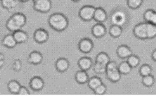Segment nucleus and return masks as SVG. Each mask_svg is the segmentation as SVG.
I'll list each match as a JSON object with an SVG mask.
<instances>
[{
  "label": "nucleus",
  "instance_id": "nucleus-1",
  "mask_svg": "<svg viewBox=\"0 0 156 96\" xmlns=\"http://www.w3.org/2000/svg\"><path fill=\"white\" fill-rule=\"evenodd\" d=\"M130 16L124 8L118 7L112 10L110 15V21L112 24L117 25L122 29L129 24Z\"/></svg>",
  "mask_w": 156,
  "mask_h": 96
},
{
  "label": "nucleus",
  "instance_id": "nucleus-2",
  "mask_svg": "<svg viewBox=\"0 0 156 96\" xmlns=\"http://www.w3.org/2000/svg\"><path fill=\"white\" fill-rule=\"evenodd\" d=\"M48 23L51 29L57 31H63L68 28L69 23L68 17L65 14L55 13L49 16Z\"/></svg>",
  "mask_w": 156,
  "mask_h": 96
},
{
  "label": "nucleus",
  "instance_id": "nucleus-3",
  "mask_svg": "<svg viewBox=\"0 0 156 96\" xmlns=\"http://www.w3.org/2000/svg\"><path fill=\"white\" fill-rule=\"evenodd\" d=\"M95 9L96 8L92 6H84L82 7H81L79 11V17L83 21H89L94 19Z\"/></svg>",
  "mask_w": 156,
  "mask_h": 96
},
{
  "label": "nucleus",
  "instance_id": "nucleus-4",
  "mask_svg": "<svg viewBox=\"0 0 156 96\" xmlns=\"http://www.w3.org/2000/svg\"><path fill=\"white\" fill-rule=\"evenodd\" d=\"M52 7L51 0H39L33 4V9L41 13H46L50 11Z\"/></svg>",
  "mask_w": 156,
  "mask_h": 96
},
{
  "label": "nucleus",
  "instance_id": "nucleus-5",
  "mask_svg": "<svg viewBox=\"0 0 156 96\" xmlns=\"http://www.w3.org/2000/svg\"><path fill=\"white\" fill-rule=\"evenodd\" d=\"M33 39L36 42L39 44L44 43L49 40V32L43 28L36 29L33 33Z\"/></svg>",
  "mask_w": 156,
  "mask_h": 96
},
{
  "label": "nucleus",
  "instance_id": "nucleus-6",
  "mask_svg": "<svg viewBox=\"0 0 156 96\" xmlns=\"http://www.w3.org/2000/svg\"><path fill=\"white\" fill-rule=\"evenodd\" d=\"M94 44L90 39L84 38L82 39L78 43V49L80 52L83 54H88L94 49Z\"/></svg>",
  "mask_w": 156,
  "mask_h": 96
},
{
  "label": "nucleus",
  "instance_id": "nucleus-7",
  "mask_svg": "<svg viewBox=\"0 0 156 96\" xmlns=\"http://www.w3.org/2000/svg\"><path fill=\"white\" fill-rule=\"evenodd\" d=\"M146 22H142L136 24L133 29V34L136 38L141 40L147 39Z\"/></svg>",
  "mask_w": 156,
  "mask_h": 96
},
{
  "label": "nucleus",
  "instance_id": "nucleus-8",
  "mask_svg": "<svg viewBox=\"0 0 156 96\" xmlns=\"http://www.w3.org/2000/svg\"><path fill=\"white\" fill-rule=\"evenodd\" d=\"M44 81L43 78L39 76H35L31 78L29 81L30 88L34 91H40L44 87Z\"/></svg>",
  "mask_w": 156,
  "mask_h": 96
},
{
  "label": "nucleus",
  "instance_id": "nucleus-9",
  "mask_svg": "<svg viewBox=\"0 0 156 96\" xmlns=\"http://www.w3.org/2000/svg\"><path fill=\"white\" fill-rule=\"evenodd\" d=\"M91 33L93 36L96 38H102L107 33V29L102 23H98L94 25L91 29Z\"/></svg>",
  "mask_w": 156,
  "mask_h": 96
},
{
  "label": "nucleus",
  "instance_id": "nucleus-10",
  "mask_svg": "<svg viewBox=\"0 0 156 96\" xmlns=\"http://www.w3.org/2000/svg\"><path fill=\"white\" fill-rule=\"evenodd\" d=\"M70 63L65 58H59L55 62V68L58 72H65L68 70Z\"/></svg>",
  "mask_w": 156,
  "mask_h": 96
},
{
  "label": "nucleus",
  "instance_id": "nucleus-11",
  "mask_svg": "<svg viewBox=\"0 0 156 96\" xmlns=\"http://www.w3.org/2000/svg\"><path fill=\"white\" fill-rule=\"evenodd\" d=\"M116 53L119 58L126 59L128 58L133 54V51L127 45H121L117 48Z\"/></svg>",
  "mask_w": 156,
  "mask_h": 96
},
{
  "label": "nucleus",
  "instance_id": "nucleus-12",
  "mask_svg": "<svg viewBox=\"0 0 156 96\" xmlns=\"http://www.w3.org/2000/svg\"><path fill=\"white\" fill-rule=\"evenodd\" d=\"M78 65L81 70L87 71L93 67V62L88 57H83L78 60Z\"/></svg>",
  "mask_w": 156,
  "mask_h": 96
},
{
  "label": "nucleus",
  "instance_id": "nucleus-13",
  "mask_svg": "<svg viewBox=\"0 0 156 96\" xmlns=\"http://www.w3.org/2000/svg\"><path fill=\"white\" fill-rule=\"evenodd\" d=\"M43 61V56L39 51H33L29 55L28 62L33 65H39Z\"/></svg>",
  "mask_w": 156,
  "mask_h": 96
},
{
  "label": "nucleus",
  "instance_id": "nucleus-14",
  "mask_svg": "<svg viewBox=\"0 0 156 96\" xmlns=\"http://www.w3.org/2000/svg\"><path fill=\"white\" fill-rule=\"evenodd\" d=\"M2 44L5 48L12 49L15 48L18 43L12 34H8L2 39Z\"/></svg>",
  "mask_w": 156,
  "mask_h": 96
},
{
  "label": "nucleus",
  "instance_id": "nucleus-15",
  "mask_svg": "<svg viewBox=\"0 0 156 96\" xmlns=\"http://www.w3.org/2000/svg\"><path fill=\"white\" fill-rule=\"evenodd\" d=\"M108 18V15L106 11L102 7H97L95 9L94 19L98 23H103Z\"/></svg>",
  "mask_w": 156,
  "mask_h": 96
},
{
  "label": "nucleus",
  "instance_id": "nucleus-16",
  "mask_svg": "<svg viewBox=\"0 0 156 96\" xmlns=\"http://www.w3.org/2000/svg\"><path fill=\"white\" fill-rule=\"evenodd\" d=\"M12 35L18 44L24 43L29 40V35L27 33L21 30V29L12 33Z\"/></svg>",
  "mask_w": 156,
  "mask_h": 96
},
{
  "label": "nucleus",
  "instance_id": "nucleus-17",
  "mask_svg": "<svg viewBox=\"0 0 156 96\" xmlns=\"http://www.w3.org/2000/svg\"><path fill=\"white\" fill-rule=\"evenodd\" d=\"M106 77L109 81L112 83H117L120 81L121 78V74L119 72L118 69L107 70L105 72Z\"/></svg>",
  "mask_w": 156,
  "mask_h": 96
},
{
  "label": "nucleus",
  "instance_id": "nucleus-18",
  "mask_svg": "<svg viewBox=\"0 0 156 96\" xmlns=\"http://www.w3.org/2000/svg\"><path fill=\"white\" fill-rule=\"evenodd\" d=\"M75 79L78 84H85L88 83L89 77L87 71L80 69L76 72L75 75Z\"/></svg>",
  "mask_w": 156,
  "mask_h": 96
},
{
  "label": "nucleus",
  "instance_id": "nucleus-19",
  "mask_svg": "<svg viewBox=\"0 0 156 96\" xmlns=\"http://www.w3.org/2000/svg\"><path fill=\"white\" fill-rule=\"evenodd\" d=\"M11 18L14 21L18 26L21 29L24 26L27 22V18L25 14L21 13H16L12 14Z\"/></svg>",
  "mask_w": 156,
  "mask_h": 96
},
{
  "label": "nucleus",
  "instance_id": "nucleus-20",
  "mask_svg": "<svg viewBox=\"0 0 156 96\" xmlns=\"http://www.w3.org/2000/svg\"><path fill=\"white\" fill-rule=\"evenodd\" d=\"M21 87V86L19 82L15 79L11 80L7 84V88L9 92L13 94H18Z\"/></svg>",
  "mask_w": 156,
  "mask_h": 96
},
{
  "label": "nucleus",
  "instance_id": "nucleus-21",
  "mask_svg": "<svg viewBox=\"0 0 156 96\" xmlns=\"http://www.w3.org/2000/svg\"><path fill=\"white\" fill-rule=\"evenodd\" d=\"M123 31V29L117 25L112 24L109 30V33L110 36L114 38H117L121 36Z\"/></svg>",
  "mask_w": 156,
  "mask_h": 96
},
{
  "label": "nucleus",
  "instance_id": "nucleus-22",
  "mask_svg": "<svg viewBox=\"0 0 156 96\" xmlns=\"http://www.w3.org/2000/svg\"><path fill=\"white\" fill-rule=\"evenodd\" d=\"M102 79L97 76H94L89 78L88 82V86L90 90L94 91L98 87L102 84Z\"/></svg>",
  "mask_w": 156,
  "mask_h": 96
},
{
  "label": "nucleus",
  "instance_id": "nucleus-23",
  "mask_svg": "<svg viewBox=\"0 0 156 96\" xmlns=\"http://www.w3.org/2000/svg\"><path fill=\"white\" fill-rule=\"evenodd\" d=\"M118 69L121 74L127 75L131 72L132 67L129 65L127 61H123L118 65Z\"/></svg>",
  "mask_w": 156,
  "mask_h": 96
},
{
  "label": "nucleus",
  "instance_id": "nucleus-24",
  "mask_svg": "<svg viewBox=\"0 0 156 96\" xmlns=\"http://www.w3.org/2000/svg\"><path fill=\"white\" fill-rule=\"evenodd\" d=\"M110 61H111V59H110L109 56L108 55L106 52H99L96 56V58H95V61L96 62L101 63V64H104L105 65H107L108 63Z\"/></svg>",
  "mask_w": 156,
  "mask_h": 96
},
{
  "label": "nucleus",
  "instance_id": "nucleus-25",
  "mask_svg": "<svg viewBox=\"0 0 156 96\" xmlns=\"http://www.w3.org/2000/svg\"><path fill=\"white\" fill-rule=\"evenodd\" d=\"M147 39H151L156 37V25L151 23H147Z\"/></svg>",
  "mask_w": 156,
  "mask_h": 96
},
{
  "label": "nucleus",
  "instance_id": "nucleus-26",
  "mask_svg": "<svg viewBox=\"0 0 156 96\" xmlns=\"http://www.w3.org/2000/svg\"><path fill=\"white\" fill-rule=\"evenodd\" d=\"M1 6L5 10L13 9L17 5L16 0H1Z\"/></svg>",
  "mask_w": 156,
  "mask_h": 96
},
{
  "label": "nucleus",
  "instance_id": "nucleus-27",
  "mask_svg": "<svg viewBox=\"0 0 156 96\" xmlns=\"http://www.w3.org/2000/svg\"><path fill=\"white\" fill-rule=\"evenodd\" d=\"M94 71L97 74H105L107 71V65L95 62L93 65Z\"/></svg>",
  "mask_w": 156,
  "mask_h": 96
},
{
  "label": "nucleus",
  "instance_id": "nucleus-28",
  "mask_svg": "<svg viewBox=\"0 0 156 96\" xmlns=\"http://www.w3.org/2000/svg\"><path fill=\"white\" fill-rule=\"evenodd\" d=\"M5 27L9 31L12 33L21 29L19 26H18L17 24L14 22V21L11 18V17L7 20L5 23Z\"/></svg>",
  "mask_w": 156,
  "mask_h": 96
},
{
  "label": "nucleus",
  "instance_id": "nucleus-29",
  "mask_svg": "<svg viewBox=\"0 0 156 96\" xmlns=\"http://www.w3.org/2000/svg\"><path fill=\"white\" fill-rule=\"evenodd\" d=\"M153 69L148 64L143 65L139 69V74L141 77H144L151 74Z\"/></svg>",
  "mask_w": 156,
  "mask_h": 96
},
{
  "label": "nucleus",
  "instance_id": "nucleus-30",
  "mask_svg": "<svg viewBox=\"0 0 156 96\" xmlns=\"http://www.w3.org/2000/svg\"><path fill=\"white\" fill-rule=\"evenodd\" d=\"M142 84L147 87H152L155 83V78L151 74L143 77L142 78Z\"/></svg>",
  "mask_w": 156,
  "mask_h": 96
},
{
  "label": "nucleus",
  "instance_id": "nucleus-31",
  "mask_svg": "<svg viewBox=\"0 0 156 96\" xmlns=\"http://www.w3.org/2000/svg\"><path fill=\"white\" fill-rule=\"evenodd\" d=\"M127 62L132 68L138 67L140 63V59L136 55L132 54L127 58Z\"/></svg>",
  "mask_w": 156,
  "mask_h": 96
},
{
  "label": "nucleus",
  "instance_id": "nucleus-32",
  "mask_svg": "<svg viewBox=\"0 0 156 96\" xmlns=\"http://www.w3.org/2000/svg\"><path fill=\"white\" fill-rule=\"evenodd\" d=\"M144 0H127L128 7L133 10H136L141 6Z\"/></svg>",
  "mask_w": 156,
  "mask_h": 96
},
{
  "label": "nucleus",
  "instance_id": "nucleus-33",
  "mask_svg": "<svg viewBox=\"0 0 156 96\" xmlns=\"http://www.w3.org/2000/svg\"><path fill=\"white\" fill-rule=\"evenodd\" d=\"M107 90V87L106 86V85L102 83L97 88H95L93 91L95 95L102 96L106 93Z\"/></svg>",
  "mask_w": 156,
  "mask_h": 96
},
{
  "label": "nucleus",
  "instance_id": "nucleus-34",
  "mask_svg": "<svg viewBox=\"0 0 156 96\" xmlns=\"http://www.w3.org/2000/svg\"><path fill=\"white\" fill-rule=\"evenodd\" d=\"M11 68L15 72H20L22 69V62L20 59H15L11 64Z\"/></svg>",
  "mask_w": 156,
  "mask_h": 96
},
{
  "label": "nucleus",
  "instance_id": "nucleus-35",
  "mask_svg": "<svg viewBox=\"0 0 156 96\" xmlns=\"http://www.w3.org/2000/svg\"><path fill=\"white\" fill-rule=\"evenodd\" d=\"M154 11H155L153 9H148L144 12L143 14V18L146 23H150L151 17Z\"/></svg>",
  "mask_w": 156,
  "mask_h": 96
},
{
  "label": "nucleus",
  "instance_id": "nucleus-36",
  "mask_svg": "<svg viewBox=\"0 0 156 96\" xmlns=\"http://www.w3.org/2000/svg\"><path fill=\"white\" fill-rule=\"evenodd\" d=\"M18 95L21 96H28L30 95L29 90L26 87L21 86Z\"/></svg>",
  "mask_w": 156,
  "mask_h": 96
},
{
  "label": "nucleus",
  "instance_id": "nucleus-37",
  "mask_svg": "<svg viewBox=\"0 0 156 96\" xmlns=\"http://www.w3.org/2000/svg\"><path fill=\"white\" fill-rule=\"evenodd\" d=\"M118 65L117 62L114 61H110L107 65V70H112V69H117Z\"/></svg>",
  "mask_w": 156,
  "mask_h": 96
},
{
  "label": "nucleus",
  "instance_id": "nucleus-38",
  "mask_svg": "<svg viewBox=\"0 0 156 96\" xmlns=\"http://www.w3.org/2000/svg\"><path fill=\"white\" fill-rule=\"evenodd\" d=\"M150 23L154 24H156V11H155L154 14H153V16L151 17V19L150 21Z\"/></svg>",
  "mask_w": 156,
  "mask_h": 96
},
{
  "label": "nucleus",
  "instance_id": "nucleus-39",
  "mask_svg": "<svg viewBox=\"0 0 156 96\" xmlns=\"http://www.w3.org/2000/svg\"><path fill=\"white\" fill-rule=\"evenodd\" d=\"M151 58L152 59L156 62V48L152 52V54H151Z\"/></svg>",
  "mask_w": 156,
  "mask_h": 96
},
{
  "label": "nucleus",
  "instance_id": "nucleus-40",
  "mask_svg": "<svg viewBox=\"0 0 156 96\" xmlns=\"http://www.w3.org/2000/svg\"><path fill=\"white\" fill-rule=\"evenodd\" d=\"M5 64V60H0V67L1 68L3 67Z\"/></svg>",
  "mask_w": 156,
  "mask_h": 96
},
{
  "label": "nucleus",
  "instance_id": "nucleus-41",
  "mask_svg": "<svg viewBox=\"0 0 156 96\" xmlns=\"http://www.w3.org/2000/svg\"><path fill=\"white\" fill-rule=\"evenodd\" d=\"M0 60H5V56L3 54H1L0 55Z\"/></svg>",
  "mask_w": 156,
  "mask_h": 96
},
{
  "label": "nucleus",
  "instance_id": "nucleus-42",
  "mask_svg": "<svg viewBox=\"0 0 156 96\" xmlns=\"http://www.w3.org/2000/svg\"><path fill=\"white\" fill-rule=\"evenodd\" d=\"M19 1H20V2H26L29 1V0H19Z\"/></svg>",
  "mask_w": 156,
  "mask_h": 96
},
{
  "label": "nucleus",
  "instance_id": "nucleus-43",
  "mask_svg": "<svg viewBox=\"0 0 156 96\" xmlns=\"http://www.w3.org/2000/svg\"><path fill=\"white\" fill-rule=\"evenodd\" d=\"M72 1H73V2H79V1H80V0H72Z\"/></svg>",
  "mask_w": 156,
  "mask_h": 96
},
{
  "label": "nucleus",
  "instance_id": "nucleus-44",
  "mask_svg": "<svg viewBox=\"0 0 156 96\" xmlns=\"http://www.w3.org/2000/svg\"><path fill=\"white\" fill-rule=\"evenodd\" d=\"M39 0H33V3L34 2H37V1H39Z\"/></svg>",
  "mask_w": 156,
  "mask_h": 96
}]
</instances>
